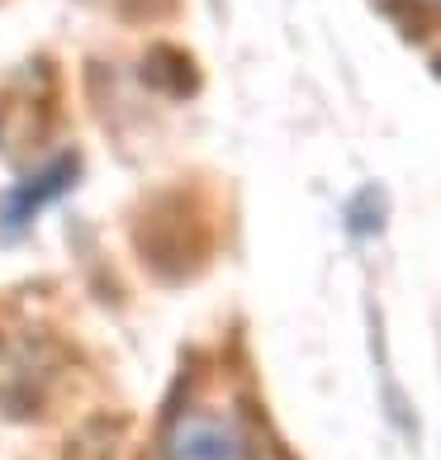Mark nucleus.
I'll use <instances>...</instances> for the list:
<instances>
[{
  "label": "nucleus",
  "mask_w": 441,
  "mask_h": 460,
  "mask_svg": "<svg viewBox=\"0 0 441 460\" xmlns=\"http://www.w3.org/2000/svg\"><path fill=\"white\" fill-rule=\"evenodd\" d=\"M72 181H76V157H72V152H62L57 162H48L39 176L20 181V185H14V190L5 195V204H0V224H5V228L33 224V218H39Z\"/></svg>",
  "instance_id": "2"
},
{
  "label": "nucleus",
  "mask_w": 441,
  "mask_h": 460,
  "mask_svg": "<svg viewBox=\"0 0 441 460\" xmlns=\"http://www.w3.org/2000/svg\"><path fill=\"white\" fill-rule=\"evenodd\" d=\"M162 460H257L247 428L218 408H185L162 437Z\"/></svg>",
  "instance_id": "1"
},
{
  "label": "nucleus",
  "mask_w": 441,
  "mask_h": 460,
  "mask_svg": "<svg viewBox=\"0 0 441 460\" xmlns=\"http://www.w3.org/2000/svg\"><path fill=\"white\" fill-rule=\"evenodd\" d=\"M418 5H428V10H441V0H418Z\"/></svg>",
  "instance_id": "3"
}]
</instances>
